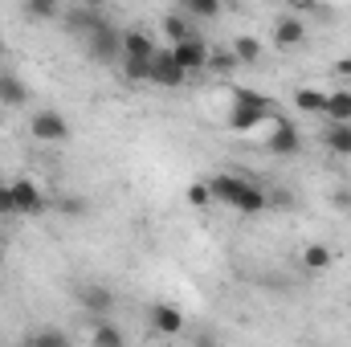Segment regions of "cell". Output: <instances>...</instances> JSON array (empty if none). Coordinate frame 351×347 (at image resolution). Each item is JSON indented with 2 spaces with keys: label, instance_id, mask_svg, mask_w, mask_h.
Wrapping results in <instances>:
<instances>
[{
  "label": "cell",
  "instance_id": "cell-32",
  "mask_svg": "<svg viewBox=\"0 0 351 347\" xmlns=\"http://www.w3.org/2000/svg\"><path fill=\"white\" fill-rule=\"evenodd\" d=\"M0 53H4V37H0Z\"/></svg>",
  "mask_w": 351,
  "mask_h": 347
},
{
  "label": "cell",
  "instance_id": "cell-4",
  "mask_svg": "<svg viewBox=\"0 0 351 347\" xmlns=\"http://www.w3.org/2000/svg\"><path fill=\"white\" fill-rule=\"evenodd\" d=\"M86 49H90V58H98V62H114L123 53V33L106 21L102 29H94L86 37Z\"/></svg>",
  "mask_w": 351,
  "mask_h": 347
},
{
  "label": "cell",
  "instance_id": "cell-16",
  "mask_svg": "<svg viewBox=\"0 0 351 347\" xmlns=\"http://www.w3.org/2000/svg\"><path fill=\"white\" fill-rule=\"evenodd\" d=\"M331 123H351V90H335L327 94V110H323Z\"/></svg>",
  "mask_w": 351,
  "mask_h": 347
},
{
  "label": "cell",
  "instance_id": "cell-14",
  "mask_svg": "<svg viewBox=\"0 0 351 347\" xmlns=\"http://www.w3.org/2000/svg\"><path fill=\"white\" fill-rule=\"evenodd\" d=\"M90 344L94 347H123V331L110 323V319H94V327H90Z\"/></svg>",
  "mask_w": 351,
  "mask_h": 347
},
{
  "label": "cell",
  "instance_id": "cell-31",
  "mask_svg": "<svg viewBox=\"0 0 351 347\" xmlns=\"http://www.w3.org/2000/svg\"><path fill=\"white\" fill-rule=\"evenodd\" d=\"M335 74H343V78H351V58H339V62H335Z\"/></svg>",
  "mask_w": 351,
  "mask_h": 347
},
{
  "label": "cell",
  "instance_id": "cell-33",
  "mask_svg": "<svg viewBox=\"0 0 351 347\" xmlns=\"http://www.w3.org/2000/svg\"><path fill=\"white\" fill-rule=\"evenodd\" d=\"M0 258H4V241H0Z\"/></svg>",
  "mask_w": 351,
  "mask_h": 347
},
{
  "label": "cell",
  "instance_id": "cell-13",
  "mask_svg": "<svg viewBox=\"0 0 351 347\" xmlns=\"http://www.w3.org/2000/svg\"><path fill=\"white\" fill-rule=\"evenodd\" d=\"M106 25V12L98 8V4H82V8H74L70 12V29L74 33H82V37H90L94 29H102Z\"/></svg>",
  "mask_w": 351,
  "mask_h": 347
},
{
  "label": "cell",
  "instance_id": "cell-2",
  "mask_svg": "<svg viewBox=\"0 0 351 347\" xmlns=\"http://www.w3.org/2000/svg\"><path fill=\"white\" fill-rule=\"evenodd\" d=\"M278 119V106L265 98L262 90H250L241 86L233 94V110H229V131H237V135H245V131H254V127H262V123H274Z\"/></svg>",
  "mask_w": 351,
  "mask_h": 347
},
{
  "label": "cell",
  "instance_id": "cell-25",
  "mask_svg": "<svg viewBox=\"0 0 351 347\" xmlns=\"http://www.w3.org/2000/svg\"><path fill=\"white\" fill-rule=\"evenodd\" d=\"M123 78L127 82H152V62H127L123 58Z\"/></svg>",
  "mask_w": 351,
  "mask_h": 347
},
{
  "label": "cell",
  "instance_id": "cell-7",
  "mask_svg": "<svg viewBox=\"0 0 351 347\" xmlns=\"http://www.w3.org/2000/svg\"><path fill=\"white\" fill-rule=\"evenodd\" d=\"M184 78L188 74L176 66L172 49H156V58H152V82L164 86V90H176V86H184Z\"/></svg>",
  "mask_w": 351,
  "mask_h": 347
},
{
  "label": "cell",
  "instance_id": "cell-18",
  "mask_svg": "<svg viewBox=\"0 0 351 347\" xmlns=\"http://www.w3.org/2000/svg\"><path fill=\"white\" fill-rule=\"evenodd\" d=\"M0 102H4V106H25V102H29V86H25L21 78L4 74V82H0Z\"/></svg>",
  "mask_w": 351,
  "mask_h": 347
},
{
  "label": "cell",
  "instance_id": "cell-28",
  "mask_svg": "<svg viewBox=\"0 0 351 347\" xmlns=\"http://www.w3.org/2000/svg\"><path fill=\"white\" fill-rule=\"evenodd\" d=\"M12 213H16V204H12V188L0 184V217H12Z\"/></svg>",
  "mask_w": 351,
  "mask_h": 347
},
{
  "label": "cell",
  "instance_id": "cell-8",
  "mask_svg": "<svg viewBox=\"0 0 351 347\" xmlns=\"http://www.w3.org/2000/svg\"><path fill=\"white\" fill-rule=\"evenodd\" d=\"M302 41H306V21H302V16L290 12V16H282V21L274 25V45H278V49H298Z\"/></svg>",
  "mask_w": 351,
  "mask_h": 347
},
{
  "label": "cell",
  "instance_id": "cell-20",
  "mask_svg": "<svg viewBox=\"0 0 351 347\" xmlns=\"http://www.w3.org/2000/svg\"><path fill=\"white\" fill-rule=\"evenodd\" d=\"M25 347H74L70 344V335L66 331H58V327H41V331H33Z\"/></svg>",
  "mask_w": 351,
  "mask_h": 347
},
{
  "label": "cell",
  "instance_id": "cell-12",
  "mask_svg": "<svg viewBox=\"0 0 351 347\" xmlns=\"http://www.w3.org/2000/svg\"><path fill=\"white\" fill-rule=\"evenodd\" d=\"M78 302L86 307L94 319H106V315L114 311V294H110L106 286H82V290H78Z\"/></svg>",
  "mask_w": 351,
  "mask_h": 347
},
{
  "label": "cell",
  "instance_id": "cell-10",
  "mask_svg": "<svg viewBox=\"0 0 351 347\" xmlns=\"http://www.w3.org/2000/svg\"><path fill=\"white\" fill-rule=\"evenodd\" d=\"M8 188H12V204H16V213H41V208H45V192H41L33 180H12Z\"/></svg>",
  "mask_w": 351,
  "mask_h": 347
},
{
  "label": "cell",
  "instance_id": "cell-9",
  "mask_svg": "<svg viewBox=\"0 0 351 347\" xmlns=\"http://www.w3.org/2000/svg\"><path fill=\"white\" fill-rule=\"evenodd\" d=\"M123 58L127 62H152L156 58V41L143 29H123Z\"/></svg>",
  "mask_w": 351,
  "mask_h": 347
},
{
  "label": "cell",
  "instance_id": "cell-26",
  "mask_svg": "<svg viewBox=\"0 0 351 347\" xmlns=\"http://www.w3.org/2000/svg\"><path fill=\"white\" fill-rule=\"evenodd\" d=\"M213 200V192H208V180H196V184H188V204L192 208H204Z\"/></svg>",
  "mask_w": 351,
  "mask_h": 347
},
{
  "label": "cell",
  "instance_id": "cell-22",
  "mask_svg": "<svg viewBox=\"0 0 351 347\" xmlns=\"http://www.w3.org/2000/svg\"><path fill=\"white\" fill-rule=\"evenodd\" d=\"M180 12H184V16L213 21V16H221V4H217V0H184V4H180Z\"/></svg>",
  "mask_w": 351,
  "mask_h": 347
},
{
  "label": "cell",
  "instance_id": "cell-29",
  "mask_svg": "<svg viewBox=\"0 0 351 347\" xmlns=\"http://www.w3.org/2000/svg\"><path fill=\"white\" fill-rule=\"evenodd\" d=\"M331 204H335V208H351V188H335Z\"/></svg>",
  "mask_w": 351,
  "mask_h": 347
},
{
  "label": "cell",
  "instance_id": "cell-24",
  "mask_svg": "<svg viewBox=\"0 0 351 347\" xmlns=\"http://www.w3.org/2000/svg\"><path fill=\"white\" fill-rule=\"evenodd\" d=\"M21 12H25V16H33V21H53V16H58L62 8H58L53 0H29V4L21 8Z\"/></svg>",
  "mask_w": 351,
  "mask_h": 347
},
{
  "label": "cell",
  "instance_id": "cell-17",
  "mask_svg": "<svg viewBox=\"0 0 351 347\" xmlns=\"http://www.w3.org/2000/svg\"><path fill=\"white\" fill-rule=\"evenodd\" d=\"M294 106L306 110V115H323L327 110V94L315 86H302V90H294Z\"/></svg>",
  "mask_w": 351,
  "mask_h": 347
},
{
  "label": "cell",
  "instance_id": "cell-34",
  "mask_svg": "<svg viewBox=\"0 0 351 347\" xmlns=\"http://www.w3.org/2000/svg\"><path fill=\"white\" fill-rule=\"evenodd\" d=\"M0 82H4V70H0Z\"/></svg>",
  "mask_w": 351,
  "mask_h": 347
},
{
  "label": "cell",
  "instance_id": "cell-5",
  "mask_svg": "<svg viewBox=\"0 0 351 347\" xmlns=\"http://www.w3.org/2000/svg\"><path fill=\"white\" fill-rule=\"evenodd\" d=\"M298 147H302L298 127H294V123H286V119H274V131L265 135V152H269V156H294Z\"/></svg>",
  "mask_w": 351,
  "mask_h": 347
},
{
  "label": "cell",
  "instance_id": "cell-11",
  "mask_svg": "<svg viewBox=\"0 0 351 347\" xmlns=\"http://www.w3.org/2000/svg\"><path fill=\"white\" fill-rule=\"evenodd\" d=\"M152 331L156 335H180L184 331V311L172 302H156L152 307Z\"/></svg>",
  "mask_w": 351,
  "mask_h": 347
},
{
  "label": "cell",
  "instance_id": "cell-1",
  "mask_svg": "<svg viewBox=\"0 0 351 347\" xmlns=\"http://www.w3.org/2000/svg\"><path fill=\"white\" fill-rule=\"evenodd\" d=\"M208 192H213V200H221V204H229L237 213H262L265 204H269V196H265L254 180H241V176H229V172L213 176L208 180Z\"/></svg>",
  "mask_w": 351,
  "mask_h": 347
},
{
  "label": "cell",
  "instance_id": "cell-15",
  "mask_svg": "<svg viewBox=\"0 0 351 347\" xmlns=\"http://www.w3.org/2000/svg\"><path fill=\"white\" fill-rule=\"evenodd\" d=\"M323 143L335 152V156H351V123H331L323 131Z\"/></svg>",
  "mask_w": 351,
  "mask_h": 347
},
{
  "label": "cell",
  "instance_id": "cell-23",
  "mask_svg": "<svg viewBox=\"0 0 351 347\" xmlns=\"http://www.w3.org/2000/svg\"><path fill=\"white\" fill-rule=\"evenodd\" d=\"M233 58H237V66H241V62H245V66L258 62V58H262V41H258V37H237V41H233Z\"/></svg>",
  "mask_w": 351,
  "mask_h": 347
},
{
  "label": "cell",
  "instance_id": "cell-27",
  "mask_svg": "<svg viewBox=\"0 0 351 347\" xmlns=\"http://www.w3.org/2000/svg\"><path fill=\"white\" fill-rule=\"evenodd\" d=\"M233 66H237V58H233V53H217V49L208 53V70H213V74H229Z\"/></svg>",
  "mask_w": 351,
  "mask_h": 347
},
{
  "label": "cell",
  "instance_id": "cell-19",
  "mask_svg": "<svg viewBox=\"0 0 351 347\" xmlns=\"http://www.w3.org/2000/svg\"><path fill=\"white\" fill-rule=\"evenodd\" d=\"M164 33L172 37V45H180V41H192V37H196V29L188 25V16H184V12H168V16H164Z\"/></svg>",
  "mask_w": 351,
  "mask_h": 347
},
{
  "label": "cell",
  "instance_id": "cell-30",
  "mask_svg": "<svg viewBox=\"0 0 351 347\" xmlns=\"http://www.w3.org/2000/svg\"><path fill=\"white\" fill-rule=\"evenodd\" d=\"M196 347H221V344H217L213 331H200V335H196Z\"/></svg>",
  "mask_w": 351,
  "mask_h": 347
},
{
  "label": "cell",
  "instance_id": "cell-6",
  "mask_svg": "<svg viewBox=\"0 0 351 347\" xmlns=\"http://www.w3.org/2000/svg\"><path fill=\"white\" fill-rule=\"evenodd\" d=\"M208 45L200 41V37H192V41H180V45H172V58L176 66L184 70V74H196V70H208Z\"/></svg>",
  "mask_w": 351,
  "mask_h": 347
},
{
  "label": "cell",
  "instance_id": "cell-21",
  "mask_svg": "<svg viewBox=\"0 0 351 347\" xmlns=\"http://www.w3.org/2000/svg\"><path fill=\"white\" fill-rule=\"evenodd\" d=\"M331 261H335L331 246H319V241H315V246H306V250H302V265H306V270H327Z\"/></svg>",
  "mask_w": 351,
  "mask_h": 347
},
{
  "label": "cell",
  "instance_id": "cell-3",
  "mask_svg": "<svg viewBox=\"0 0 351 347\" xmlns=\"http://www.w3.org/2000/svg\"><path fill=\"white\" fill-rule=\"evenodd\" d=\"M29 131H33V139H41V143H66V139H70V123H66V115H58V110H37L33 123H29Z\"/></svg>",
  "mask_w": 351,
  "mask_h": 347
}]
</instances>
